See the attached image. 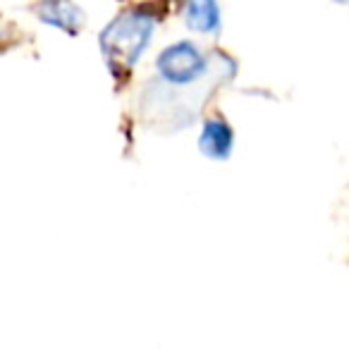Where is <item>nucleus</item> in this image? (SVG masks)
I'll return each mask as SVG.
<instances>
[{"label":"nucleus","instance_id":"f257e3e1","mask_svg":"<svg viewBox=\"0 0 349 351\" xmlns=\"http://www.w3.org/2000/svg\"><path fill=\"white\" fill-rule=\"evenodd\" d=\"M160 14L154 8H127L103 27L98 48L106 67L115 79H125L151 48Z\"/></svg>","mask_w":349,"mask_h":351},{"label":"nucleus","instance_id":"f03ea898","mask_svg":"<svg viewBox=\"0 0 349 351\" xmlns=\"http://www.w3.org/2000/svg\"><path fill=\"white\" fill-rule=\"evenodd\" d=\"M156 82L168 91H182L204 84L213 72V60L206 48H201L191 38L168 43L160 48L154 60Z\"/></svg>","mask_w":349,"mask_h":351},{"label":"nucleus","instance_id":"7ed1b4c3","mask_svg":"<svg viewBox=\"0 0 349 351\" xmlns=\"http://www.w3.org/2000/svg\"><path fill=\"white\" fill-rule=\"evenodd\" d=\"M199 151L208 160H228L234 151V130L223 115H210L199 132Z\"/></svg>","mask_w":349,"mask_h":351},{"label":"nucleus","instance_id":"20e7f679","mask_svg":"<svg viewBox=\"0 0 349 351\" xmlns=\"http://www.w3.org/2000/svg\"><path fill=\"white\" fill-rule=\"evenodd\" d=\"M182 22L201 36H218L223 32V10L218 0H182Z\"/></svg>","mask_w":349,"mask_h":351},{"label":"nucleus","instance_id":"39448f33","mask_svg":"<svg viewBox=\"0 0 349 351\" xmlns=\"http://www.w3.org/2000/svg\"><path fill=\"white\" fill-rule=\"evenodd\" d=\"M36 17L46 27L58 29L62 34H70V36L80 34L82 27H84V12L72 0H38Z\"/></svg>","mask_w":349,"mask_h":351}]
</instances>
